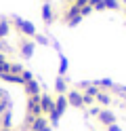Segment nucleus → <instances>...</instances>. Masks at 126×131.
Returning <instances> with one entry per match:
<instances>
[{"label":"nucleus","instance_id":"f257e3e1","mask_svg":"<svg viewBox=\"0 0 126 131\" xmlns=\"http://www.w3.org/2000/svg\"><path fill=\"white\" fill-rule=\"evenodd\" d=\"M53 108H55V100H53L48 93H40V110H42V114L46 116Z\"/></svg>","mask_w":126,"mask_h":131},{"label":"nucleus","instance_id":"f03ea898","mask_svg":"<svg viewBox=\"0 0 126 131\" xmlns=\"http://www.w3.org/2000/svg\"><path fill=\"white\" fill-rule=\"evenodd\" d=\"M97 121H99L103 127H109V125H114V123H116V114H114L111 110H105V108H101V112H99Z\"/></svg>","mask_w":126,"mask_h":131},{"label":"nucleus","instance_id":"7ed1b4c3","mask_svg":"<svg viewBox=\"0 0 126 131\" xmlns=\"http://www.w3.org/2000/svg\"><path fill=\"white\" fill-rule=\"evenodd\" d=\"M65 97H67V104H69V106H74V108H84V102H82V93L80 91H69Z\"/></svg>","mask_w":126,"mask_h":131},{"label":"nucleus","instance_id":"20e7f679","mask_svg":"<svg viewBox=\"0 0 126 131\" xmlns=\"http://www.w3.org/2000/svg\"><path fill=\"white\" fill-rule=\"evenodd\" d=\"M44 127H48V118L42 114V116H36L32 123H30V127H27V131H42Z\"/></svg>","mask_w":126,"mask_h":131},{"label":"nucleus","instance_id":"39448f33","mask_svg":"<svg viewBox=\"0 0 126 131\" xmlns=\"http://www.w3.org/2000/svg\"><path fill=\"white\" fill-rule=\"evenodd\" d=\"M15 23H17V28H19L23 34H27V36H36V28H34L30 21H23V19H19V17H15Z\"/></svg>","mask_w":126,"mask_h":131},{"label":"nucleus","instance_id":"423d86ee","mask_svg":"<svg viewBox=\"0 0 126 131\" xmlns=\"http://www.w3.org/2000/svg\"><path fill=\"white\" fill-rule=\"evenodd\" d=\"M67 106H69V104H67V97H65V95H57V100H55V110L61 114V116L65 114Z\"/></svg>","mask_w":126,"mask_h":131},{"label":"nucleus","instance_id":"0eeeda50","mask_svg":"<svg viewBox=\"0 0 126 131\" xmlns=\"http://www.w3.org/2000/svg\"><path fill=\"white\" fill-rule=\"evenodd\" d=\"M0 129H6V131L13 129V114H11V110L0 116Z\"/></svg>","mask_w":126,"mask_h":131},{"label":"nucleus","instance_id":"6e6552de","mask_svg":"<svg viewBox=\"0 0 126 131\" xmlns=\"http://www.w3.org/2000/svg\"><path fill=\"white\" fill-rule=\"evenodd\" d=\"M55 91H57L59 95H65V93H67V80H65L63 76H57V80H55Z\"/></svg>","mask_w":126,"mask_h":131},{"label":"nucleus","instance_id":"1a4fd4ad","mask_svg":"<svg viewBox=\"0 0 126 131\" xmlns=\"http://www.w3.org/2000/svg\"><path fill=\"white\" fill-rule=\"evenodd\" d=\"M92 85H95V87L99 89V91H105V89H111V87H114L111 78H99V80H95Z\"/></svg>","mask_w":126,"mask_h":131},{"label":"nucleus","instance_id":"9d476101","mask_svg":"<svg viewBox=\"0 0 126 131\" xmlns=\"http://www.w3.org/2000/svg\"><path fill=\"white\" fill-rule=\"evenodd\" d=\"M25 91H27V95H40V85L36 83V80H30V83H25Z\"/></svg>","mask_w":126,"mask_h":131},{"label":"nucleus","instance_id":"9b49d317","mask_svg":"<svg viewBox=\"0 0 126 131\" xmlns=\"http://www.w3.org/2000/svg\"><path fill=\"white\" fill-rule=\"evenodd\" d=\"M95 100H97L99 106H109V104H111V97H109V93H105V91H99L95 95Z\"/></svg>","mask_w":126,"mask_h":131},{"label":"nucleus","instance_id":"f8f14e48","mask_svg":"<svg viewBox=\"0 0 126 131\" xmlns=\"http://www.w3.org/2000/svg\"><path fill=\"white\" fill-rule=\"evenodd\" d=\"M46 118H48V125H50V127L55 129V127L59 125V121H61V114H59V112H57V110L53 108V110L48 112V116H46Z\"/></svg>","mask_w":126,"mask_h":131},{"label":"nucleus","instance_id":"ddd939ff","mask_svg":"<svg viewBox=\"0 0 126 131\" xmlns=\"http://www.w3.org/2000/svg\"><path fill=\"white\" fill-rule=\"evenodd\" d=\"M67 72V57L63 53H59V76H63Z\"/></svg>","mask_w":126,"mask_h":131},{"label":"nucleus","instance_id":"4468645a","mask_svg":"<svg viewBox=\"0 0 126 131\" xmlns=\"http://www.w3.org/2000/svg\"><path fill=\"white\" fill-rule=\"evenodd\" d=\"M32 53H34V42H23L21 45V55L23 57H32Z\"/></svg>","mask_w":126,"mask_h":131},{"label":"nucleus","instance_id":"2eb2a0df","mask_svg":"<svg viewBox=\"0 0 126 131\" xmlns=\"http://www.w3.org/2000/svg\"><path fill=\"white\" fill-rule=\"evenodd\" d=\"M42 19H44V23H50V21H53V13H50V4H44V6H42Z\"/></svg>","mask_w":126,"mask_h":131},{"label":"nucleus","instance_id":"dca6fc26","mask_svg":"<svg viewBox=\"0 0 126 131\" xmlns=\"http://www.w3.org/2000/svg\"><path fill=\"white\" fill-rule=\"evenodd\" d=\"M8 110H11V102H8L6 95H2V100H0V116H2L4 112H8Z\"/></svg>","mask_w":126,"mask_h":131},{"label":"nucleus","instance_id":"f3484780","mask_svg":"<svg viewBox=\"0 0 126 131\" xmlns=\"http://www.w3.org/2000/svg\"><path fill=\"white\" fill-rule=\"evenodd\" d=\"M84 93H86V95H90V97H95V95L99 93V89H97L95 85H92V83H90V85H88L86 89H84Z\"/></svg>","mask_w":126,"mask_h":131},{"label":"nucleus","instance_id":"a211bd4d","mask_svg":"<svg viewBox=\"0 0 126 131\" xmlns=\"http://www.w3.org/2000/svg\"><path fill=\"white\" fill-rule=\"evenodd\" d=\"M103 9H118V0H103Z\"/></svg>","mask_w":126,"mask_h":131},{"label":"nucleus","instance_id":"6ab92c4d","mask_svg":"<svg viewBox=\"0 0 126 131\" xmlns=\"http://www.w3.org/2000/svg\"><path fill=\"white\" fill-rule=\"evenodd\" d=\"M6 34H8V23L0 21V36H6Z\"/></svg>","mask_w":126,"mask_h":131},{"label":"nucleus","instance_id":"aec40b11","mask_svg":"<svg viewBox=\"0 0 126 131\" xmlns=\"http://www.w3.org/2000/svg\"><path fill=\"white\" fill-rule=\"evenodd\" d=\"M114 91H116L118 95H126V87H122V85H114Z\"/></svg>","mask_w":126,"mask_h":131},{"label":"nucleus","instance_id":"412c9836","mask_svg":"<svg viewBox=\"0 0 126 131\" xmlns=\"http://www.w3.org/2000/svg\"><path fill=\"white\" fill-rule=\"evenodd\" d=\"M99 112H101V108H99V106H92V108H90L86 114H90V116H99Z\"/></svg>","mask_w":126,"mask_h":131},{"label":"nucleus","instance_id":"4be33fe9","mask_svg":"<svg viewBox=\"0 0 126 131\" xmlns=\"http://www.w3.org/2000/svg\"><path fill=\"white\" fill-rule=\"evenodd\" d=\"M107 131H122V127L118 125V123H114V125H109V127H107Z\"/></svg>","mask_w":126,"mask_h":131},{"label":"nucleus","instance_id":"5701e85b","mask_svg":"<svg viewBox=\"0 0 126 131\" xmlns=\"http://www.w3.org/2000/svg\"><path fill=\"white\" fill-rule=\"evenodd\" d=\"M36 42H40V45H46V42H48V40H46L44 36H38V34H36Z\"/></svg>","mask_w":126,"mask_h":131},{"label":"nucleus","instance_id":"b1692460","mask_svg":"<svg viewBox=\"0 0 126 131\" xmlns=\"http://www.w3.org/2000/svg\"><path fill=\"white\" fill-rule=\"evenodd\" d=\"M90 83H88V80H82V83H80V89H86Z\"/></svg>","mask_w":126,"mask_h":131},{"label":"nucleus","instance_id":"393cba45","mask_svg":"<svg viewBox=\"0 0 126 131\" xmlns=\"http://www.w3.org/2000/svg\"><path fill=\"white\" fill-rule=\"evenodd\" d=\"M42 131H53V127H50V125H48V127H44V129H42Z\"/></svg>","mask_w":126,"mask_h":131},{"label":"nucleus","instance_id":"a878e982","mask_svg":"<svg viewBox=\"0 0 126 131\" xmlns=\"http://www.w3.org/2000/svg\"><path fill=\"white\" fill-rule=\"evenodd\" d=\"M2 61H4V55H2V53H0V63H2Z\"/></svg>","mask_w":126,"mask_h":131},{"label":"nucleus","instance_id":"bb28decb","mask_svg":"<svg viewBox=\"0 0 126 131\" xmlns=\"http://www.w3.org/2000/svg\"><path fill=\"white\" fill-rule=\"evenodd\" d=\"M2 95H4V93H2V91H0V100H2Z\"/></svg>","mask_w":126,"mask_h":131},{"label":"nucleus","instance_id":"cd10ccee","mask_svg":"<svg viewBox=\"0 0 126 131\" xmlns=\"http://www.w3.org/2000/svg\"><path fill=\"white\" fill-rule=\"evenodd\" d=\"M2 131H6V129H2Z\"/></svg>","mask_w":126,"mask_h":131},{"label":"nucleus","instance_id":"c85d7f7f","mask_svg":"<svg viewBox=\"0 0 126 131\" xmlns=\"http://www.w3.org/2000/svg\"><path fill=\"white\" fill-rule=\"evenodd\" d=\"M124 2H126V0H124Z\"/></svg>","mask_w":126,"mask_h":131},{"label":"nucleus","instance_id":"c756f323","mask_svg":"<svg viewBox=\"0 0 126 131\" xmlns=\"http://www.w3.org/2000/svg\"><path fill=\"white\" fill-rule=\"evenodd\" d=\"M0 131H2V129H0Z\"/></svg>","mask_w":126,"mask_h":131}]
</instances>
